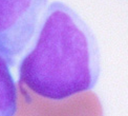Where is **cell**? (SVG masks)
I'll use <instances>...</instances> for the list:
<instances>
[{
	"label": "cell",
	"mask_w": 128,
	"mask_h": 116,
	"mask_svg": "<svg viewBox=\"0 0 128 116\" xmlns=\"http://www.w3.org/2000/svg\"><path fill=\"white\" fill-rule=\"evenodd\" d=\"M100 72L92 33L72 9L52 2L33 47L19 66V80L42 97L61 100L89 91Z\"/></svg>",
	"instance_id": "6da1fadb"
},
{
	"label": "cell",
	"mask_w": 128,
	"mask_h": 116,
	"mask_svg": "<svg viewBox=\"0 0 128 116\" xmlns=\"http://www.w3.org/2000/svg\"><path fill=\"white\" fill-rule=\"evenodd\" d=\"M46 3L47 0H0V53L10 67L36 34Z\"/></svg>",
	"instance_id": "7a4b0ae2"
},
{
	"label": "cell",
	"mask_w": 128,
	"mask_h": 116,
	"mask_svg": "<svg viewBox=\"0 0 128 116\" xmlns=\"http://www.w3.org/2000/svg\"><path fill=\"white\" fill-rule=\"evenodd\" d=\"M14 116H103V109L94 92L85 91L61 100L42 97L18 82Z\"/></svg>",
	"instance_id": "3957f363"
},
{
	"label": "cell",
	"mask_w": 128,
	"mask_h": 116,
	"mask_svg": "<svg viewBox=\"0 0 128 116\" xmlns=\"http://www.w3.org/2000/svg\"><path fill=\"white\" fill-rule=\"evenodd\" d=\"M17 101V87L10 65L0 53V116H14Z\"/></svg>",
	"instance_id": "277c9868"
}]
</instances>
